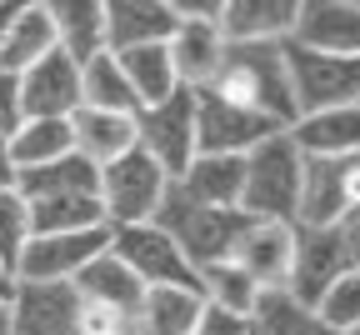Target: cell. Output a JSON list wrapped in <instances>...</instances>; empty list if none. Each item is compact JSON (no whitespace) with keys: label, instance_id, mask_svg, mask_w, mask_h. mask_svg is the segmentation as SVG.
<instances>
[{"label":"cell","instance_id":"obj_1","mask_svg":"<svg viewBox=\"0 0 360 335\" xmlns=\"http://www.w3.org/2000/svg\"><path fill=\"white\" fill-rule=\"evenodd\" d=\"M205 95L276 120L281 130H290L300 120L290 70H285V45H225V61H220L215 80L205 85Z\"/></svg>","mask_w":360,"mask_h":335},{"label":"cell","instance_id":"obj_2","mask_svg":"<svg viewBox=\"0 0 360 335\" xmlns=\"http://www.w3.org/2000/svg\"><path fill=\"white\" fill-rule=\"evenodd\" d=\"M300 185H305V156L295 151V140L281 130L265 146L245 156V190H240V210L250 220H281L295 225L300 215Z\"/></svg>","mask_w":360,"mask_h":335},{"label":"cell","instance_id":"obj_3","mask_svg":"<svg viewBox=\"0 0 360 335\" xmlns=\"http://www.w3.org/2000/svg\"><path fill=\"white\" fill-rule=\"evenodd\" d=\"M155 225L170 230V241L180 246V255H186V260L195 265V275H200L205 265H220V260L236 255L240 235L250 230V215H245V210H205V206H191V201L175 190V180H170Z\"/></svg>","mask_w":360,"mask_h":335},{"label":"cell","instance_id":"obj_4","mask_svg":"<svg viewBox=\"0 0 360 335\" xmlns=\"http://www.w3.org/2000/svg\"><path fill=\"white\" fill-rule=\"evenodd\" d=\"M165 190H170V175L135 146L125 151L120 160L101 165V210H105V225H146L160 215L165 206Z\"/></svg>","mask_w":360,"mask_h":335},{"label":"cell","instance_id":"obj_5","mask_svg":"<svg viewBox=\"0 0 360 335\" xmlns=\"http://www.w3.org/2000/svg\"><path fill=\"white\" fill-rule=\"evenodd\" d=\"M110 255L146 285H175V291H200V275L195 265L180 255V246L170 241V230H160L155 220L146 225H110Z\"/></svg>","mask_w":360,"mask_h":335},{"label":"cell","instance_id":"obj_6","mask_svg":"<svg viewBox=\"0 0 360 335\" xmlns=\"http://www.w3.org/2000/svg\"><path fill=\"white\" fill-rule=\"evenodd\" d=\"M285 70H290L300 115L360 106V56H321V51H305V45L285 40Z\"/></svg>","mask_w":360,"mask_h":335},{"label":"cell","instance_id":"obj_7","mask_svg":"<svg viewBox=\"0 0 360 335\" xmlns=\"http://www.w3.org/2000/svg\"><path fill=\"white\" fill-rule=\"evenodd\" d=\"M360 260H355V246H350V230H340V225H295L285 296H295L300 305H315L326 285H335Z\"/></svg>","mask_w":360,"mask_h":335},{"label":"cell","instance_id":"obj_8","mask_svg":"<svg viewBox=\"0 0 360 335\" xmlns=\"http://www.w3.org/2000/svg\"><path fill=\"white\" fill-rule=\"evenodd\" d=\"M135 146H141L170 180L186 175V165L200 156L195 151V90L180 85L175 95H165L160 106L135 115Z\"/></svg>","mask_w":360,"mask_h":335},{"label":"cell","instance_id":"obj_9","mask_svg":"<svg viewBox=\"0 0 360 335\" xmlns=\"http://www.w3.org/2000/svg\"><path fill=\"white\" fill-rule=\"evenodd\" d=\"M180 25L170 35V65L186 90H205L225 61V35H220V6H175Z\"/></svg>","mask_w":360,"mask_h":335},{"label":"cell","instance_id":"obj_10","mask_svg":"<svg viewBox=\"0 0 360 335\" xmlns=\"http://www.w3.org/2000/svg\"><path fill=\"white\" fill-rule=\"evenodd\" d=\"M270 135H281L276 120L250 115L240 106H225L215 95L195 90V151L200 156H250Z\"/></svg>","mask_w":360,"mask_h":335},{"label":"cell","instance_id":"obj_11","mask_svg":"<svg viewBox=\"0 0 360 335\" xmlns=\"http://www.w3.org/2000/svg\"><path fill=\"white\" fill-rule=\"evenodd\" d=\"M11 335H80V291L70 280H15Z\"/></svg>","mask_w":360,"mask_h":335},{"label":"cell","instance_id":"obj_12","mask_svg":"<svg viewBox=\"0 0 360 335\" xmlns=\"http://www.w3.org/2000/svg\"><path fill=\"white\" fill-rule=\"evenodd\" d=\"M110 251V225L101 230H70V235H35L20 255L15 280H75L96 255Z\"/></svg>","mask_w":360,"mask_h":335},{"label":"cell","instance_id":"obj_13","mask_svg":"<svg viewBox=\"0 0 360 335\" xmlns=\"http://www.w3.org/2000/svg\"><path fill=\"white\" fill-rule=\"evenodd\" d=\"M80 110V65L65 51H51L20 75V115L25 120H70Z\"/></svg>","mask_w":360,"mask_h":335},{"label":"cell","instance_id":"obj_14","mask_svg":"<svg viewBox=\"0 0 360 335\" xmlns=\"http://www.w3.org/2000/svg\"><path fill=\"white\" fill-rule=\"evenodd\" d=\"M290 40L321 56H360V6L355 0H310L295 11Z\"/></svg>","mask_w":360,"mask_h":335},{"label":"cell","instance_id":"obj_15","mask_svg":"<svg viewBox=\"0 0 360 335\" xmlns=\"http://www.w3.org/2000/svg\"><path fill=\"white\" fill-rule=\"evenodd\" d=\"M180 15L175 0H115L105 6V51H141V45H170Z\"/></svg>","mask_w":360,"mask_h":335},{"label":"cell","instance_id":"obj_16","mask_svg":"<svg viewBox=\"0 0 360 335\" xmlns=\"http://www.w3.org/2000/svg\"><path fill=\"white\" fill-rule=\"evenodd\" d=\"M290 251H295V225L281 220H250V230L236 246V265L260 285V291H285L290 280Z\"/></svg>","mask_w":360,"mask_h":335},{"label":"cell","instance_id":"obj_17","mask_svg":"<svg viewBox=\"0 0 360 335\" xmlns=\"http://www.w3.org/2000/svg\"><path fill=\"white\" fill-rule=\"evenodd\" d=\"M295 0H225L220 35L225 45H285L295 30Z\"/></svg>","mask_w":360,"mask_h":335},{"label":"cell","instance_id":"obj_18","mask_svg":"<svg viewBox=\"0 0 360 335\" xmlns=\"http://www.w3.org/2000/svg\"><path fill=\"white\" fill-rule=\"evenodd\" d=\"M285 135L295 140V151L305 160H350V156H360V106L300 115Z\"/></svg>","mask_w":360,"mask_h":335},{"label":"cell","instance_id":"obj_19","mask_svg":"<svg viewBox=\"0 0 360 335\" xmlns=\"http://www.w3.org/2000/svg\"><path fill=\"white\" fill-rule=\"evenodd\" d=\"M175 190L191 206H205V210H240L245 156H195L186 165V175L175 180Z\"/></svg>","mask_w":360,"mask_h":335},{"label":"cell","instance_id":"obj_20","mask_svg":"<svg viewBox=\"0 0 360 335\" xmlns=\"http://www.w3.org/2000/svg\"><path fill=\"white\" fill-rule=\"evenodd\" d=\"M51 51H60V35H56V15L51 6H20L6 40H0V70L25 75L30 65H40Z\"/></svg>","mask_w":360,"mask_h":335},{"label":"cell","instance_id":"obj_21","mask_svg":"<svg viewBox=\"0 0 360 335\" xmlns=\"http://www.w3.org/2000/svg\"><path fill=\"white\" fill-rule=\"evenodd\" d=\"M205 310L200 291H175V285H155V291L141 296V310L130 315L135 335H195Z\"/></svg>","mask_w":360,"mask_h":335},{"label":"cell","instance_id":"obj_22","mask_svg":"<svg viewBox=\"0 0 360 335\" xmlns=\"http://www.w3.org/2000/svg\"><path fill=\"white\" fill-rule=\"evenodd\" d=\"M70 285L80 291V301H85V305L115 310V315H125V320L141 310V296H146V285L135 280V275H130L110 251H105V255H96V260H90V265L70 280Z\"/></svg>","mask_w":360,"mask_h":335},{"label":"cell","instance_id":"obj_23","mask_svg":"<svg viewBox=\"0 0 360 335\" xmlns=\"http://www.w3.org/2000/svg\"><path fill=\"white\" fill-rule=\"evenodd\" d=\"M75 151V130L70 120H20L11 135H6V156L20 170H40V165H56Z\"/></svg>","mask_w":360,"mask_h":335},{"label":"cell","instance_id":"obj_24","mask_svg":"<svg viewBox=\"0 0 360 335\" xmlns=\"http://www.w3.org/2000/svg\"><path fill=\"white\" fill-rule=\"evenodd\" d=\"M70 130H75V151L96 165V170L110 165V160H120L125 151H135V115L75 110V115H70Z\"/></svg>","mask_w":360,"mask_h":335},{"label":"cell","instance_id":"obj_25","mask_svg":"<svg viewBox=\"0 0 360 335\" xmlns=\"http://www.w3.org/2000/svg\"><path fill=\"white\" fill-rule=\"evenodd\" d=\"M15 196L20 201H45V196H101V170L90 165L80 151H70L56 165L20 170L15 175Z\"/></svg>","mask_w":360,"mask_h":335},{"label":"cell","instance_id":"obj_26","mask_svg":"<svg viewBox=\"0 0 360 335\" xmlns=\"http://www.w3.org/2000/svg\"><path fill=\"white\" fill-rule=\"evenodd\" d=\"M115 61H120L125 85H130V95H135V106H141V110L160 106L165 95L180 90V75H175V65H170V45H141V51H120Z\"/></svg>","mask_w":360,"mask_h":335},{"label":"cell","instance_id":"obj_27","mask_svg":"<svg viewBox=\"0 0 360 335\" xmlns=\"http://www.w3.org/2000/svg\"><path fill=\"white\" fill-rule=\"evenodd\" d=\"M80 110H105V115H141L135 95L125 85V70L110 51L90 56L80 65Z\"/></svg>","mask_w":360,"mask_h":335},{"label":"cell","instance_id":"obj_28","mask_svg":"<svg viewBox=\"0 0 360 335\" xmlns=\"http://www.w3.org/2000/svg\"><path fill=\"white\" fill-rule=\"evenodd\" d=\"M56 15V35H60V51L85 65L90 56L105 51V6H90V0H75V6H51Z\"/></svg>","mask_w":360,"mask_h":335},{"label":"cell","instance_id":"obj_29","mask_svg":"<svg viewBox=\"0 0 360 335\" xmlns=\"http://www.w3.org/2000/svg\"><path fill=\"white\" fill-rule=\"evenodd\" d=\"M25 206H30L35 235H70V230H101L105 225L101 196H45V201H25Z\"/></svg>","mask_w":360,"mask_h":335},{"label":"cell","instance_id":"obj_30","mask_svg":"<svg viewBox=\"0 0 360 335\" xmlns=\"http://www.w3.org/2000/svg\"><path fill=\"white\" fill-rule=\"evenodd\" d=\"M200 296H205V305H215V310H225V315L250 320L265 291H260V285H255L236 260H220V265H205V270H200Z\"/></svg>","mask_w":360,"mask_h":335},{"label":"cell","instance_id":"obj_31","mask_svg":"<svg viewBox=\"0 0 360 335\" xmlns=\"http://www.w3.org/2000/svg\"><path fill=\"white\" fill-rule=\"evenodd\" d=\"M250 335H335V330H326L321 315H315L310 305H300L295 296L265 291L255 315H250Z\"/></svg>","mask_w":360,"mask_h":335},{"label":"cell","instance_id":"obj_32","mask_svg":"<svg viewBox=\"0 0 360 335\" xmlns=\"http://www.w3.org/2000/svg\"><path fill=\"white\" fill-rule=\"evenodd\" d=\"M310 310L321 315V325H326V330L350 335V330L360 325V265H355V270H345L335 285H326L321 301H315Z\"/></svg>","mask_w":360,"mask_h":335},{"label":"cell","instance_id":"obj_33","mask_svg":"<svg viewBox=\"0 0 360 335\" xmlns=\"http://www.w3.org/2000/svg\"><path fill=\"white\" fill-rule=\"evenodd\" d=\"M35 241V230H30V206L15 196H0V265H6L11 275L20 270V255H25V246Z\"/></svg>","mask_w":360,"mask_h":335},{"label":"cell","instance_id":"obj_34","mask_svg":"<svg viewBox=\"0 0 360 335\" xmlns=\"http://www.w3.org/2000/svg\"><path fill=\"white\" fill-rule=\"evenodd\" d=\"M20 120H25V115H20V75L0 70V140H6Z\"/></svg>","mask_w":360,"mask_h":335},{"label":"cell","instance_id":"obj_35","mask_svg":"<svg viewBox=\"0 0 360 335\" xmlns=\"http://www.w3.org/2000/svg\"><path fill=\"white\" fill-rule=\"evenodd\" d=\"M195 335H250V320H240V315H225V310L205 305V310H200Z\"/></svg>","mask_w":360,"mask_h":335},{"label":"cell","instance_id":"obj_36","mask_svg":"<svg viewBox=\"0 0 360 335\" xmlns=\"http://www.w3.org/2000/svg\"><path fill=\"white\" fill-rule=\"evenodd\" d=\"M11 190H15V165L6 156V140H0V196H11Z\"/></svg>","mask_w":360,"mask_h":335},{"label":"cell","instance_id":"obj_37","mask_svg":"<svg viewBox=\"0 0 360 335\" xmlns=\"http://www.w3.org/2000/svg\"><path fill=\"white\" fill-rule=\"evenodd\" d=\"M11 296H15V275L0 265V301H11Z\"/></svg>","mask_w":360,"mask_h":335},{"label":"cell","instance_id":"obj_38","mask_svg":"<svg viewBox=\"0 0 360 335\" xmlns=\"http://www.w3.org/2000/svg\"><path fill=\"white\" fill-rule=\"evenodd\" d=\"M15 11H20V6H6V0H0V40H6V30H11V20H15Z\"/></svg>","mask_w":360,"mask_h":335},{"label":"cell","instance_id":"obj_39","mask_svg":"<svg viewBox=\"0 0 360 335\" xmlns=\"http://www.w3.org/2000/svg\"><path fill=\"white\" fill-rule=\"evenodd\" d=\"M0 335H11V301H0Z\"/></svg>","mask_w":360,"mask_h":335},{"label":"cell","instance_id":"obj_40","mask_svg":"<svg viewBox=\"0 0 360 335\" xmlns=\"http://www.w3.org/2000/svg\"><path fill=\"white\" fill-rule=\"evenodd\" d=\"M115 335H135V330H130V325H125V330H115Z\"/></svg>","mask_w":360,"mask_h":335},{"label":"cell","instance_id":"obj_41","mask_svg":"<svg viewBox=\"0 0 360 335\" xmlns=\"http://www.w3.org/2000/svg\"><path fill=\"white\" fill-rule=\"evenodd\" d=\"M350 335H360V325H355V330H350Z\"/></svg>","mask_w":360,"mask_h":335}]
</instances>
